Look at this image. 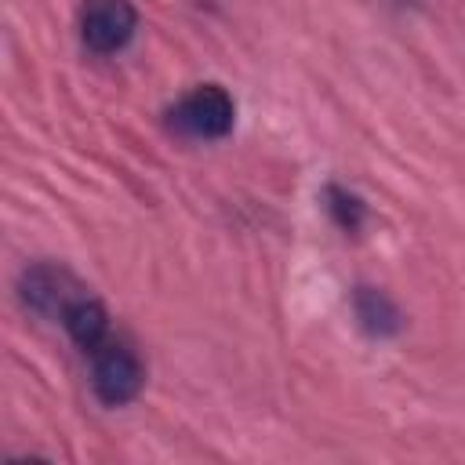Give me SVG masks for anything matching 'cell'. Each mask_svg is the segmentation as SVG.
<instances>
[{
	"mask_svg": "<svg viewBox=\"0 0 465 465\" xmlns=\"http://www.w3.org/2000/svg\"><path fill=\"white\" fill-rule=\"evenodd\" d=\"M232 120H236V105L229 98L225 87L218 84H200L193 87L174 109H171V124L189 134V138H225L232 131Z\"/></svg>",
	"mask_w": 465,
	"mask_h": 465,
	"instance_id": "obj_1",
	"label": "cell"
},
{
	"mask_svg": "<svg viewBox=\"0 0 465 465\" xmlns=\"http://www.w3.org/2000/svg\"><path fill=\"white\" fill-rule=\"evenodd\" d=\"M145 371L138 363V356L116 341H105L94 349V367H91V385L94 396L105 407H124L142 392Z\"/></svg>",
	"mask_w": 465,
	"mask_h": 465,
	"instance_id": "obj_2",
	"label": "cell"
},
{
	"mask_svg": "<svg viewBox=\"0 0 465 465\" xmlns=\"http://www.w3.org/2000/svg\"><path fill=\"white\" fill-rule=\"evenodd\" d=\"M138 29V11L131 0H87L84 7V44L98 54L120 51Z\"/></svg>",
	"mask_w": 465,
	"mask_h": 465,
	"instance_id": "obj_3",
	"label": "cell"
},
{
	"mask_svg": "<svg viewBox=\"0 0 465 465\" xmlns=\"http://www.w3.org/2000/svg\"><path fill=\"white\" fill-rule=\"evenodd\" d=\"M22 302L33 309V312H44V316H62L65 305L80 294V287L73 283V276L65 269H54V265H33L22 272Z\"/></svg>",
	"mask_w": 465,
	"mask_h": 465,
	"instance_id": "obj_4",
	"label": "cell"
},
{
	"mask_svg": "<svg viewBox=\"0 0 465 465\" xmlns=\"http://www.w3.org/2000/svg\"><path fill=\"white\" fill-rule=\"evenodd\" d=\"M62 323H65L69 338H73L80 349L94 352L98 345H105L109 316H105V309H102V302H98V298H91V294H76V298L65 305Z\"/></svg>",
	"mask_w": 465,
	"mask_h": 465,
	"instance_id": "obj_5",
	"label": "cell"
},
{
	"mask_svg": "<svg viewBox=\"0 0 465 465\" xmlns=\"http://www.w3.org/2000/svg\"><path fill=\"white\" fill-rule=\"evenodd\" d=\"M356 316H360V323H363L367 334L385 338V334H396V331H400V312H396V305H392L381 291H374V287H360V291H356Z\"/></svg>",
	"mask_w": 465,
	"mask_h": 465,
	"instance_id": "obj_6",
	"label": "cell"
},
{
	"mask_svg": "<svg viewBox=\"0 0 465 465\" xmlns=\"http://www.w3.org/2000/svg\"><path fill=\"white\" fill-rule=\"evenodd\" d=\"M327 200H331V211H334V218H338L341 229H356V225H360L363 207H360L356 196H349V193H341V189H327Z\"/></svg>",
	"mask_w": 465,
	"mask_h": 465,
	"instance_id": "obj_7",
	"label": "cell"
}]
</instances>
